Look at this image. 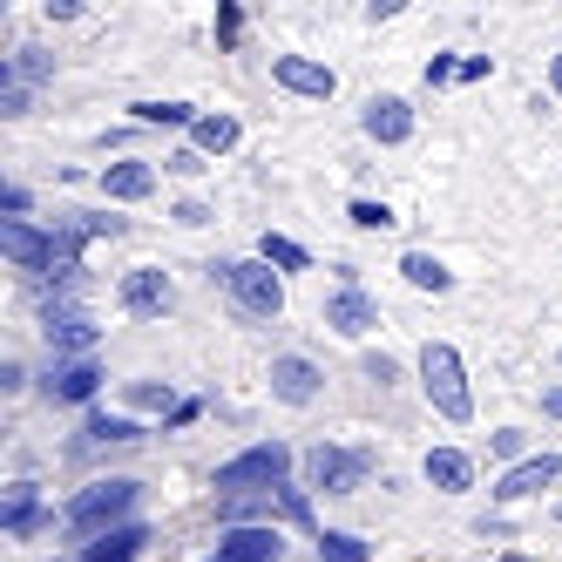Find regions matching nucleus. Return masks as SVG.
Here are the masks:
<instances>
[{"label":"nucleus","mask_w":562,"mask_h":562,"mask_svg":"<svg viewBox=\"0 0 562 562\" xmlns=\"http://www.w3.org/2000/svg\"><path fill=\"white\" fill-rule=\"evenodd\" d=\"M542 414H549V420H562V386H542Z\"/></svg>","instance_id":"obj_42"},{"label":"nucleus","mask_w":562,"mask_h":562,"mask_svg":"<svg viewBox=\"0 0 562 562\" xmlns=\"http://www.w3.org/2000/svg\"><path fill=\"white\" fill-rule=\"evenodd\" d=\"M237 42H245V8H237V0H217V55H231Z\"/></svg>","instance_id":"obj_30"},{"label":"nucleus","mask_w":562,"mask_h":562,"mask_svg":"<svg viewBox=\"0 0 562 562\" xmlns=\"http://www.w3.org/2000/svg\"><path fill=\"white\" fill-rule=\"evenodd\" d=\"M0 251H8V265L27 271V278H48L61 265L55 224H27V217H0Z\"/></svg>","instance_id":"obj_6"},{"label":"nucleus","mask_w":562,"mask_h":562,"mask_svg":"<svg viewBox=\"0 0 562 562\" xmlns=\"http://www.w3.org/2000/svg\"><path fill=\"white\" fill-rule=\"evenodd\" d=\"M488 454L521 468V461H529V434H521V427H495V434H488Z\"/></svg>","instance_id":"obj_31"},{"label":"nucleus","mask_w":562,"mask_h":562,"mask_svg":"<svg viewBox=\"0 0 562 562\" xmlns=\"http://www.w3.org/2000/svg\"><path fill=\"white\" fill-rule=\"evenodd\" d=\"M27 109H34V89H21V82H14V75H8V68H0V115H8V123H21V115H27Z\"/></svg>","instance_id":"obj_32"},{"label":"nucleus","mask_w":562,"mask_h":562,"mask_svg":"<svg viewBox=\"0 0 562 562\" xmlns=\"http://www.w3.org/2000/svg\"><path fill=\"white\" fill-rule=\"evenodd\" d=\"M95 393H102V367H95V359H48V373H42V400H48V407H95Z\"/></svg>","instance_id":"obj_8"},{"label":"nucleus","mask_w":562,"mask_h":562,"mask_svg":"<svg viewBox=\"0 0 562 562\" xmlns=\"http://www.w3.org/2000/svg\"><path fill=\"white\" fill-rule=\"evenodd\" d=\"M549 95L562 102V55H549Z\"/></svg>","instance_id":"obj_43"},{"label":"nucleus","mask_w":562,"mask_h":562,"mask_svg":"<svg viewBox=\"0 0 562 562\" xmlns=\"http://www.w3.org/2000/svg\"><path fill=\"white\" fill-rule=\"evenodd\" d=\"M164 170H170V177H204V170H211V156H196V149L183 143V149H170V164H164Z\"/></svg>","instance_id":"obj_34"},{"label":"nucleus","mask_w":562,"mask_h":562,"mask_svg":"<svg viewBox=\"0 0 562 562\" xmlns=\"http://www.w3.org/2000/svg\"><path fill=\"white\" fill-rule=\"evenodd\" d=\"M68 231L82 237V245H89V237H123V217H102V211H68Z\"/></svg>","instance_id":"obj_29"},{"label":"nucleus","mask_w":562,"mask_h":562,"mask_svg":"<svg viewBox=\"0 0 562 562\" xmlns=\"http://www.w3.org/2000/svg\"><path fill=\"white\" fill-rule=\"evenodd\" d=\"M115 305H123L130 318H164L177 305V285H170V271L164 265H136L115 278Z\"/></svg>","instance_id":"obj_7"},{"label":"nucleus","mask_w":562,"mask_h":562,"mask_svg":"<svg viewBox=\"0 0 562 562\" xmlns=\"http://www.w3.org/2000/svg\"><path fill=\"white\" fill-rule=\"evenodd\" d=\"M555 359H562V352H555Z\"/></svg>","instance_id":"obj_47"},{"label":"nucleus","mask_w":562,"mask_h":562,"mask_svg":"<svg viewBox=\"0 0 562 562\" xmlns=\"http://www.w3.org/2000/svg\"><path fill=\"white\" fill-rule=\"evenodd\" d=\"M495 562H529V555H495Z\"/></svg>","instance_id":"obj_44"},{"label":"nucleus","mask_w":562,"mask_h":562,"mask_svg":"<svg viewBox=\"0 0 562 562\" xmlns=\"http://www.w3.org/2000/svg\"><path fill=\"white\" fill-rule=\"evenodd\" d=\"M102 196H115V204H143V196H156V183H164V170L143 164V156H115V164L95 170Z\"/></svg>","instance_id":"obj_14"},{"label":"nucleus","mask_w":562,"mask_h":562,"mask_svg":"<svg viewBox=\"0 0 562 562\" xmlns=\"http://www.w3.org/2000/svg\"><path fill=\"white\" fill-rule=\"evenodd\" d=\"M299 468V454L285 448V440H251L245 454H231L224 468H217V481L211 488L217 495H245V488H285V474Z\"/></svg>","instance_id":"obj_4"},{"label":"nucleus","mask_w":562,"mask_h":562,"mask_svg":"<svg viewBox=\"0 0 562 562\" xmlns=\"http://www.w3.org/2000/svg\"><path fill=\"white\" fill-rule=\"evenodd\" d=\"M359 130H367L380 149L414 143V102H407V95H373L367 109H359Z\"/></svg>","instance_id":"obj_13"},{"label":"nucleus","mask_w":562,"mask_h":562,"mask_svg":"<svg viewBox=\"0 0 562 562\" xmlns=\"http://www.w3.org/2000/svg\"><path fill=\"white\" fill-rule=\"evenodd\" d=\"M48 21H82V0H48Z\"/></svg>","instance_id":"obj_41"},{"label":"nucleus","mask_w":562,"mask_h":562,"mask_svg":"<svg viewBox=\"0 0 562 562\" xmlns=\"http://www.w3.org/2000/svg\"><path fill=\"white\" fill-rule=\"evenodd\" d=\"M211 285L237 305V318H278L285 312V278H278L265 258H211Z\"/></svg>","instance_id":"obj_2"},{"label":"nucleus","mask_w":562,"mask_h":562,"mask_svg":"<svg viewBox=\"0 0 562 562\" xmlns=\"http://www.w3.org/2000/svg\"><path fill=\"white\" fill-rule=\"evenodd\" d=\"M123 400H130V407L136 414H177V393H170V380H123Z\"/></svg>","instance_id":"obj_26"},{"label":"nucleus","mask_w":562,"mask_h":562,"mask_svg":"<svg viewBox=\"0 0 562 562\" xmlns=\"http://www.w3.org/2000/svg\"><path fill=\"white\" fill-rule=\"evenodd\" d=\"M136 440H149V427L136 414H89L82 420V440H75V454H95V448H136Z\"/></svg>","instance_id":"obj_18"},{"label":"nucleus","mask_w":562,"mask_h":562,"mask_svg":"<svg viewBox=\"0 0 562 562\" xmlns=\"http://www.w3.org/2000/svg\"><path fill=\"white\" fill-rule=\"evenodd\" d=\"M42 339H48V352L55 359H95V346H102V326L75 305V312H42Z\"/></svg>","instance_id":"obj_11"},{"label":"nucleus","mask_w":562,"mask_h":562,"mask_svg":"<svg viewBox=\"0 0 562 562\" xmlns=\"http://www.w3.org/2000/svg\"><path fill=\"white\" fill-rule=\"evenodd\" d=\"M27 386V367L21 359H0V393H21Z\"/></svg>","instance_id":"obj_38"},{"label":"nucleus","mask_w":562,"mask_h":562,"mask_svg":"<svg viewBox=\"0 0 562 562\" xmlns=\"http://www.w3.org/2000/svg\"><path fill=\"white\" fill-rule=\"evenodd\" d=\"M420 82H427V89H448V82H461V61H454V55H427Z\"/></svg>","instance_id":"obj_33"},{"label":"nucleus","mask_w":562,"mask_h":562,"mask_svg":"<svg viewBox=\"0 0 562 562\" xmlns=\"http://www.w3.org/2000/svg\"><path fill=\"white\" fill-rule=\"evenodd\" d=\"M130 123H143V130H196V109L190 102H130Z\"/></svg>","instance_id":"obj_23"},{"label":"nucleus","mask_w":562,"mask_h":562,"mask_svg":"<svg viewBox=\"0 0 562 562\" xmlns=\"http://www.w3.org/2000/svg\"><path fill=\"white\" fill-rule=\"evenodd\" d=\"M555 521H562V502H555Z\"/></svg>","instance_id":"obj_45"},{"label":"nucleus","mask_w":562,"mask_h":562,"mask_svg":"<svg viewBox=\"0 0 562 562\" xmlns=\"http://www.w3.org/2000/svg\"><path fill=\"white\" fill-rule=\"evenodd\" d=\"M271 82L299 95V102H333L339 95V75L326 61H312V55H271Z\"/></svg>","instance_id":"obj_10"},{"label":"nucleus","mask_w":562,"mask_h":562,"mask_svg":"<svg viewBox=\"0 0 562 562\" xmlns=\"http://www.w3.org/2000/svg\"><path fill=\"white\" fill-rule=\"evenodd\" d=\"M237 136H245V130H237L231 109H204V115H196V130H190V149L196 156H224V149H237Z\"/></svg>","instance_id":"obj_20"},{"label":"nucleus","mask_w":562,"mask_h":562,"mask_svg":"<svg viewBox=\"0 0 562 562\" xmlns=\"http://www.w3.org/2000/svg\"><path fill=\"white\" fill-rule=\"evenodd\" d=\"M555 481H562V454H529V461H521V468H508L502 481H495V488H488V502H529V495H542V488H555Z\"/></svg>","instance_id":"obj_15"},{"label":"nucleus","mask_w":562,"mask_h":562,"mask_svg":"<svg viewBox=\"0 0 562 562\" xmlns=\"http://www.w3.org/2000/svg\"><path fill=\"white\" fill-rule=\"evenodd\" d=\"M299 468H305V488H318V495H359V488H367V474H373V461L359 454V448H333V440L305 448Z\"/></svg>","instance_id":"obj_5"},{"label":"nucleus","mask_w":562,"mask_h":562,"mask_svg":"<svg viewBox=\"0 0 562 562\" xmlns=\"http://www.w3.org/2000/svg\"><path fill=\"white\" fill-rule=\"evenodd\" d=\"M346 217H352V231H393V224H400L386 204H373V196H352V204H346Z\"/></svg>","instance_id":"obj_28"},{"label":"nucleus","mask_w":562,"mask_h":562,"mask_svg":"<svg viewBox=\"0 0 562 562\" xmlns=\"http://www.w3.org/2000/svg\"><path fill=\"white\" fill-rule=\"evenodd\" d=\"M258 258H265L278 278H292V271H312V251H305V245H292V237H278V231H265V237H258Z\"/></svg>","instance_id":"obj_25"},{"label":"nucleus","mask_w":562,"mask_h":562,"mask_svg":"<svg viewBox=\"0 0 562 562\" xmlns=\"http://www.w3.org/2000/svg\"><path fill=\"white\" fill-rule=\"evenodd\" d=\"M0 68H8V75H14L21 89H42L48 75H55V55H48V48H21L14 61H0Z\"/></svg>","instance_id":"obj_27"},{"label":"nucleus","mask_w":562,"mask_h":562,"mask_svg":"<svg viewBox=\"0 0 562 562\" xmlns=\"http://www.w3.org/2000/svg\"><path fill=\"white\" fill-rule=\"evenodd\" d=\"M149 549V521H130V529H115V536H102V542H89L75 562H136Z\"/></svg>","instance_id":"obj_21"},{"label":"nucleus","mask_w":562,"mask_h":562,"mask_svg":"<svg viewBox=\"0 0 562 562\" xmlns=\"http://www.w3.org/2000/svg\"><path fill=\"white\" fill-rule=\"evenodd\" d=\"M400 278H407L414 292H434V299H440V292H454V271L440 265L434 251H407V258H400Z\"/></svg>","instance_id":"obj_22"},{"label":"nucleus","mask_w":562,"mask_h":562,"mask_svg":"<svg viewBox=\"0 0 562 562\" xmlns=\"http://www.w3.org/2000/svg\"><path fill=\"white\" fill-rule=\"evenodd\" d=\"M136 502H143V481L109 474V481H95V488H82V495L61 508V529L82 536V549H89V542H102V536H115V529H130V521H136Z\"/></svg>","instance_id":"obj_1"},{"label":"nucleus","mask_w":562,"mask_h":562,"mask_svg":"<svg viewBox=\"0 0 562 562\" xmlns=\"http://www.w3.org/2000/svg\"><path fill=\"white\" fill-rule=\"evenodd\" d=\"M414 373H420V393H427V407L440 420H454V427L474 420V386H468V367H461V352L448 339H427L420 359H414Z\"/></svg>","instance_id":"obj_3"},{"label":"nucleus","mask_w":562,"mask_h":562,"mask_svg":"<svg viewBox=\"0 0 562 562\" xmlns=\"http://www.w3.org/2000/svg\"><path fill=\"white\" fill-rule=\"evenodd\" d=\"M55 562H68V555H55Z\"/></svg>","instance_id":"obj_46"},{"label":"nucleus","mask_w":562,"mask_h":562,"mask_svg":"<svg viewBox=\"0 0 562 562\" xmlns=\"http://www.w3.org/2000/svg\"><path fill=\"white\" fill-rule=\"evenodd\" d=\"M265 380H271V400H285V407H312V400L326 393V373H318L305 352H278Z\"/></svg>","instance_id":"obj_12"},{"label":"nucleus","mask_w":562,"mask_h":562,"mask_svg":"<svg viewBox=\"0 0 562 562\" xmlns=\"http://www.w3.org/2000/svg\"><path fill=\"white\" fill-rule=\"evenodd\" d=\"M420 474H427L434 495H468V488H474V454H468V448H427Z\"/></svg>","instance_id":"obj_19"},{"label":"nucleus","mask_w":562,"mask_h":562,"mask_svg":"<svg viewBox=\"0 0 562 562\" xmlns=\"http://www.w3.org/2000/svg\"><path fill=\"white\" fill-rule=\"evenodd\" d=\"M488 75H495L488 55H468V61H461V82H488Z\"/></svg>","instance_id":"obj_39"},{"label":"nucleus","mask_w":562,"mask_h":562,"mask_svg":"<svg viewBox=\"0 0 562 562\" xmlns=\"http://www.w3.org/2000/svg\"><path fill=\"white\" fill-rule=\"evenodd\" d=\"M0 529H8L14 542H27V536L55 529V515L42 508V481H14V488H8V502H0Z\"/></svg>","instance_id":"obj_16"},{"label":"nucleus","mask_w":562,"mask_h":562,"mask_svg":"<svg viewBox=\"0 0 562 562\" xmlns=\"http://www.w3.org/2000/svg\"><path fill=\"white\" fill-rule=\"evenodd\" d=\"M312 555H318V562H373V542L352 536V529H318Z\"/></svg>","instance_id":"obj_24"},{"label":"nucleus","mask_w":562,"mask_h":562,"mask_svg":"<svg viewBox=\"0 0 562 562\" xmlns=\"http://www.w3.org/2000/svg\"><path fill=\"white\" fill-rule=\"evenodd\" d=\"M196 414H204V400H177V414H170V420H164V427H190V420H196Z\"/></svg>","instance_id":"obj_40"},{"label":"nucleus","mask_w":562,"mask_h":562,"mask_svg":"<svg viewBox=\"0 0 562 562\" xmlns=\"http://www.w3.org/2000/svg\"><path fill=\"white\" fill-rule=\"evenodd\" d=\"M318 318H326L339 339H373V333H380V299L359 292V285H333V292H326V312H318Z\"/></svg>","instance_id":"obj_9"},{"label":"nucleus","mask_w":562,"mask_h":562,"mask_svg":"<svg viewBox=\"0 0 562 562\" xmlns=\"http://www.w3.org/2000/svg\"><path fill=\"white\" fill-rule=\"evenodd\" d=\"M170 217H177L183 231H196V224H211V204H204V196H183V204H177Z\"/></svg>","instance_id":"obj_35"},{"label":"nucleus","mask_w":562,"mask_h":562,"mask_svg":"<svg viewBox=\"0 0 562 562\" xmlns=\"http://www.w3.org/2000/svg\"><path fill=\"white\" fill-rule=\"evenodd\" d=\"M27 204H34L27 183H8V190H0V211H8V217H27Z\"/></svg>","instance_id":"obj_36"},{"label":"nucleus","mask_w":562,"mask_h":562,"mask_svg":"<svg viewBox=\"0 0 562 562\" xmlns=\"http://www.w3.org/2000/svg\"><path fill=\"white\" fill-rule=\"evenodd\" d=\"M204 562H285V536L278 529H224Z\"/></svg>","instance_id":"obj_17"},{"label":"nucleus","mask_w":562,"mask_h":562,"mask_svg":"<svg viewBox=\"0 0 562 562\" xmlns=\"http://www.w3.org/2000/svg\"><path fill=\"white\" fill-rule=\"evenodd\" d=\"M367 380L393 386V380H400V359H386V352H367Z\"/></svg>","instance_id":"obj_37"}]
</instances>
